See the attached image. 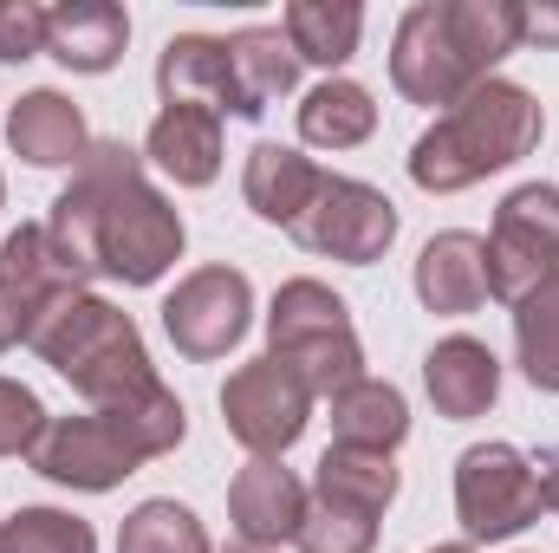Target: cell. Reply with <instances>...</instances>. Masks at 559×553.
<instances>
[{
	"label": "cell",
	"instance_id": "18",
	"mask_svg": "<svg viewBox=\"0 0 559 553\" xmlns=\"http://www.w3.org/2000/svg\"><path fill=\"white\" fill-rule=\"evenodd\" d=\"M306 521V495L299 482L274 469V462H254L241 482H235V528L248 541H280V534H299Z\"/></svg>",
	"mask_w": 559,
	"mask_h": 553
},
{
	"label": "cell",
	"instance_id": "28",
	"mask_svg": "<svg viewBox=\"0 0 559 553\" xmlns=\"http://www.w3.org/2000/svg\"><path fill=\"white\" fill-rule=\"evenodd\" d=\"M46 46V7L0 0V59H33Z\"/></svg>",
	"mask_w": 559,
	"mask_h": 553
},
{
	"label": "cell",
	"instance_id": "15",
	"mask_svg": "<svg viewBox=\"0 0 559 553\" xmlns=\"http://www.w3.org/2000/svg\"><path fill=\"white\" fill-rule=\"evenodd\" d=\"M495 385H501V372H495V352H488V345L449 339V345L429 352V398L449 416L488 411V404H495Z\"/></svg>",
	"mask_w": 559,
	"mask_h": 553
},
{
	"label": "cell",
	"instance_id": "17",
	"mask_svg": "<svg viewBox=\"0 0 559 553\" xmlns=\"http://www.w3.org/2000/svg\"><path fill=\"white\" fill-rule=\"evenodd\" d=\"M150 156L176 176V183H209L215 156H222V125L202 105H169L150 131Z\"/></svg>",
	"mask_w": 559,
	"mask_h": 553
},
{
	"label": "cell",
	"instance_id": "6",
	"mask_svg": "<svg viewBox=\"0 0 559 553\" xmlns=\"http://www.w3.org/2000/svg\"><path fill=\"white\" fill-rule=\"evenodd\" d=\"M293 235L306 248H319V255H338V261H378L391 248V235H397V209L378 189H365V183L325 176L312 209L293 222Z\"/></svg>",
	"mask_w": 559,
	"mask_h": 553
},
{
	"label": "cell",
	"instance_id": "5",
	"mask_svg": "<svg viewBox=\"0 0 559 553\" xmlns=\"http://www.w3.org/2000/svg\"><path fill=\"white\" fill-rule=\"evenodd\" d=\"M455 502H462V521H468L475 541H501V534H514L540 515V475L508 443H488V449L462 456Z\"/></svg>",
	"mask_w": 559,
	"mask_h": 553
},
{
	"label": "cell",
	"instance_id": "13",
	"mask_svg": "<svg viewBox=\"0 0 559 553\" xmlns=\"http://www.w3.org/2000/svg\"><path fill=\"white\" fill-rule=\"evenodd\" d=\"M417 293L436 313H468L488 299V242L475 235H442L417 261Z\"/></svg>",
	"mask_w": 559,
	"mask_h": 553
},
{
	"label": "cell",
	"instance_id": "29",
	"mask_svg": "<svg viewBox=\"0 0 559 553\" xmlns=\"http://www.w3.org/2000/svg\"><path fill=\"white\" fill-rule=\"evenodd\" d=\"M33 436H39V404H33L20 385H7V378H0V456L26 449Z\"/></svg>",
	"mask_w": 559,
	"mask_h": 553
},
{
	"label": "cell",
	"instance_id": "10",
	"mask_svg": "<svg viewBox=\"0 0 559 553\" xmlns=\"http://www.w3.org/2000/svg\"><path fill=\"white\" fill-rule=\"evenodd\" d=\"M163 319H169V339H176L189 358H215V352H228V345L241 339V326H248V280L228 274V268H209V274H195L169 306H163Z\"/></svg>",
	"mask_w": 559,
	"mask_h": 553
},
{
	"label": "cell",
	"instance_id": "27",
	"mask_svg": "<svg viewBox=\"0 0 559 553\" xmlns=\"http://www.w3.org/2000/svg\"><path fill=\"white\" fill-rule=\"evenodd\" d=\"M299 548H306V553H365V548H371V521H365L358 508L325 502L319 515H306V521H299Z\"/></svg>",
	"mask_w": 559,
	"mask_h": 553
},
{
	"label": "cell",
	"instance_id": "25",
	"mask_svg": "<svg viewBox=\"0 0 559 553\" xmlns=\"http://www.w3.org/2000/svg\"><path fill=\"white\" fill-rule=\"evenodd\" d=\"M118 553H209V541H202V528H195L189 508L143 502L138 515H131V528H124V548Z\"/></svg>",
	"mask_w": 559,
	"mask_h": 553
},
{
	"label": "cell",
	"instance_id": "7",
	"mask_svg": "<svg viewBox=\"0 0 559 553\" xmlns=\"http://www.w3.org/2000/svg\"><path fill=\"white\" fill-rule=\"evenodd\" d=\"M559 261V189L534 183L521 196H508L501 228L488 242V293H527L554 274Z\"/></svg>",
	"mask_w": 559,
	"mask_h": 553
},
{
	"label": "cell",
	"instance_id": "20",
	"mask_svg": "<svg viewBox=\"0 0 559 553\" xmlns=\"http://www.w3.org/2000/svg\"><path fill=\"white\" fill-rule=\"evenodd\" d=\"M371 125H378V105H371V92L352 85V79H332V85H319V92L299 105V138L306 143L345 150V143L371 138Z\"/></svg>",
	"mask_w": 559,
	"mask_h": 553
},
{
	"label": "cell",
	"instance_id": "12",
	"mask_svg": "<svg viewBox=\"0 0 559 553\" xmlns=\"http://www.w3.org/2000/svg\"><path fill=\"white\" fill-rule=\"evenodd\" d=\"M124 39H131L124 7L72 0V7H52V13H46V52L66 59L72 72H105V66H118Z\"/></svg>",
	"mask_w": 559,
	"mask_h": 553
},
{
	"label": "cell",
	"instance_id": "26",
	"mask_svg": "<svg viewBox=\"0 0 559 553\" xmlns=\"http://www.w3.org/2000/svg\"><path fill=\"white\" fill-rule=\"evenodd\" d=\"M0 553H98V548H92L85 521L52 515V508H26L0 528Z\"/></svg>",
	"mask_w": 559,
	"mask_h": 553
},
{
	"label": "cell",
	"instance_id": "22",
	"mask_svg": "<svg viewBox=\"0 0 559 553\" xmlns=\"http://www.w3.org/2000/svg\"><path fill=\"white\" fill-rule=\"evenodd\" d=\"M514 332H521V365L540 391H559V274H547L540 286L521 293V313H514Z\"/></svg>",
	"mask_w": 559,
	"mask_h": 553
},
{
	"label": "cell",
	"instance_id": "19",
	"mask_svg": "<svg viewBox=\"0 0 559 553\" xmlns=\"http://www.w3.org/2000/svg\"><path fill=\"white\" fill-rule=\"evenodd\" d=\"M7 138H13V150H20L26 163H72V156L85 150V125H79V111H72L59 92H33V98L13 105Z\"/></svg>",
	"mask_w": 559,
	"mask_h": 553
},
{
	"label": "cell",
	"instance_id": "8",
	"mask_svg": "<svg viewBox=\"0 0 559 553\" xmlns=\"http://www.w3.org/2000/svg\"><path fill=\"white\" fill-rule=\"evenodd\" d=\"M306 398H312V391H306L280 358H261V365H248L241 378H228L222 411H228V430H235L248 449L274 456V449H286V443L306 430Z\"/></svg>",
	"mask_w": 559,
	"mask_h": 553
},
{
	"label": "cell",
	"instance_id": "23",
	"mask_svg": "<svg viewBox=\"0 0 559 553\" xmlns=\"http://www.w3.org/2000/svg\"><path fill=\"white\" fill-rule=\"evenodd\" d=\"M358 33H365V13H358V7H319V0L286 7V39H293L299 59L338 66V59L358 52Z\"/></svg>",
	"mask_w": 559,
	"mask_h": 553
},
{
	"label": "cell",
	"instance_id": "30",
	"mask_svg": "<svg viewBox=\"0 0 559 553\" xmlns=\"http://www.w3.org/2000/svg\"><path fill=\"white\" fill-rule=\"evenodd\" d=\"M33 293H13V280L0 274V345H13L20 332H33Z\"/></svg>",
	"mask_w": 559,
	"mask_h": 553
},
{
	"label": "cell",
	"instance_id": "2",
	"mask_svg": "<svg viewBox=\"0 0 559 553\" xmlns=\"http://www.w3.org/2000/svg\"><path fill=\"white\" fill-rule=\"evenodd\" d=\"M521 46V7L508 0H462V7H411L397 26L391 72L417 105L468 98L501 52Z\"/></svg>",
	"mask_w": 559,
	"mask_h": 553
},
{
	"label": "cell",
	"instance_id": "1",
	"mask_svg": "<svg viewBox=\"0 0 559 553\" xmlns=\"http://www.w3.org/2000/svg\"><path fill=\"white\" fill-rule=\"evenodd\" d=\"M52 255L72 274H124V280H156L182 255V222L138 183L131 150L98 143L85 163V183L59 196L52 215Z\"/></svg>",
	"mask_w": 559,
	"mask_h": 553
},
{
	"label": "cell",
	"instance_id": "9",
	"mask_svg": "<svg viewBox=\"0 0 559 553\" xmlns=\"http://www.w3.org/2000/svg\"><path fill=\"white\" fill-rule=\"evenodd\" d=\"M33 456H39V469H46L52 482L111 489L118 475H131V462H138L143 449L124 436L118 416H79V423H52Z\"/></svg>",
	"mask_w": 559,
	"mask_h": 553
},
{
	"label": "cell",
	"instance_id": "33",
	"mask_svg": "<svg viewBox=\"0 0 559 553\" xmlns=\"http://www.w3.org/2000/svg\"><path fill=\"white\" fill-rule=\"evenodd\" d=\"M442 553H468V548H442Z\"/></svg>",
	"mask_w": 559,
	"mask_h": 553
},
{
	"label": "cell",
	"instance_id": "31",
	"mask_svg": "<svg viewBox=\"0 0 559 553\" xmlns=\"http://www.w3.org/2000/svg\"><path fill=\"white\" fill-rule=\"evenodd\" d=\"M521 39L559 46V7H521Z\"/></svg>",
	"mask_w": 559,
	"mask_h": 553
},
{
	"label": "cell",
	"instance_id": "14",
	"mask_svg": "<svg viewBox=\"0 0 559 553\" xmlns=\"http://www.w3.org/2000/svg\"><path fill=\"white\" fill-rule=\"evenodd\" d=\"M319 169L299 156V150H280V143H261L254 156H248V202L267 215V222H299L306 209H312V196H319Z\"/></svg>",
	"mask_w": 559,
	"mask_h": 553
},
{
	"label": "cell",
	"instance_id": "3",
	"mask_svg": "<svg viewBox=\"0 0 559 553\" xmlns=\"http://www.w3.org/2000/svg\"><path fill=\"white\" fill-rule=\"evenodd\" d=\"M540 138V105L521 92V85H501V79H481L411 156V176L423 189H462L501 163H514L527 143Z\"/></svg>",
	"mask_w": 559,
	"mask_h": 553
},
{
	"label": "cell",
	"instance_id": "11",
	"mask_svg": "<svg viewBox=\"0 0 559 553\" xmlns=\"http://www.w3.org/2000/svg\"><path fill=\"white\" fill-rule=\"evenodd\" d=\"M156 85H163L169 105H202V111H215V118H222V111L248 118V98H241L228 39H202V33L169 39V46H163V66H156Z\"/></svg>",
	"mask_w": 559,
	"mask_h": 553
},
{
	"label": "cell",
	"instance_id": "24",
	"mask_svg": "<svg viewBox=\"0 0 559 553\" xmlns=\"http://www.w3.org/2000/svg\"><path fill=\"white\" fill-rule=\"evenodd\" d=\"M332 416H338L345 449H378L384 456V443L404 436V398L391 385H345Z\"/></svg>",
	"mask_w": 559,
	"mask_h": 553
},
{
	"label": "cell",
	"instance_id": "4",
	"mask_svg": "<svg viewBox=\"0 0 559 553\" xmlns=\"http://www.w3.org/2000/svg\"><path fill=\"white\" fill-rule=\"evenodd\" d=\"M274 358L306 391H345L358 372V345L345 326V306L319 280H293L274 306Z\"/></svg>",
	"mask_w": 559,
	"mask_h": 553
},
{
	"label": "cell",
	"instance_id": "21",
	"mask_svg": "<svg viewBox=\"0 0 559 553\" xmlns=\"http://www.w3.org/2000/svg\"><path fill=\"white\" fill-rule=\"evenodd\" d=\"M319 495L338 502V508L378 515V508L397 495V469H391L378 449H338V456L319 462Z\"/></svg>",
	"mask_w": 559,
	"mask_h": 553
},
{
	"label": "cell",
	"instance_id": "32",
	"mask_svg": "<svg viewBox=\"0 0 559 553\" xmlns=\"http://www.w3.org/2000/svg\"><path fill=\"white\" fill-rule=\"evenodd\" d=\"M534 475H540V502L559 508V449H547V462H534Z\"/></svg>",
	"mask_w": 559,
	"mask_h": 553
},
{
	"label": "cell",
	"instance_id": "16",
	"mask_svg": "<svg viewBox=\"0 0 559 553\" xmlns=\"http://www.w3.org/2000/svg\"><path fill=\"white\" fill-rule=\"evenodd\" d=\"M228 52H235V79H241L248 118H261L274 98L293 92V79H299V52H293V39H286L280 26H248V33H235Z\"/></svg>",
	"mask_w": 559,
	"mask_h": 553
}]
</instances>
